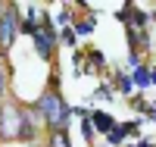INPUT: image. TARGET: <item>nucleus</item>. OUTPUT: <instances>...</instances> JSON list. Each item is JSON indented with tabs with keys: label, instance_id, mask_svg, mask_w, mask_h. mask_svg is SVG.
Returning a JSON list of instances; mask_svg holds the SVG:
<instances>
[{
	"label": "nucleus",
	"instance_id": "9d476101",
	"mask_svg": "<svg viewBox=\"0 0 156 147\" xmlns=\"http://www.w3.org/2000/svg\"><path fill=\"white\" fill-rule=\"evenodd\" d=\"M131 88H134V85H131V78H125V75H122V78H119V91H125V94H128Z\"/></svg>",
	"mask_w": 156,
	"mask_h": 147
},
{
	"label": "nucleus",
	"instance_id": "f03ea898",
	"mask_svg": "<svg viewBox=\"0 0 156 147\" xmlns=\"http://www.w3.org/2000/svg\"><path fill=\"white\" fill-rule=\"evenodd\" d=\"M16 28H19V9L16 6H6L3 16H0V50H9L12 41H16Z\"/></svg>",
	"mask_w": 156,
	"mask_h": 147
},
{
	"label": "nucleus",
	"instance_id": "f257e3e1",
	"mask_svg": "<svg viewBox=\"0 0 156 147\" xmlns=\"http://www.w3.org/2000/svg\"><path fill=\"white\" fill-rule=\"evenodd\" d=\"M37 110H41V119L53 131H62V125H66V119H69V106L62 103V97L56 91H44L41 100H37Z\"/></svg>",
	"mask_w": 156,
	"mask_h": 147
},
{
	"label": "nucleus",
	"instance_id": "0eeeda50",
	"mask_svg": "<svg viewBox=\"0 0 156 147\" xmlns=\"http://www.w3.org/2000/svg\"><path fill=\"white\" fill-rule=\"evenodd\" d=\"M131 85L147 88V85H150V72H147V69H134V82H131Z\"/></svg>",
	"mask_w": 156,
	"mask_h": 147
},
{
	"label": "nucleus",
	"instance_id": "9b49d317",
	"mask_svg": "<svg viewBox=\"0 0 156 147\" xmlns=\"http://www.w3.org/2000/svg\"><path fill=\"white\" fill-rule=\"evenodd\" d=\"M3 91H6V72H3V66H0V97H3Z\"/></svg>",
	"mask_w": 156,
	"mask_h": 147
},
{
	"label": "nucleus",
	"instance_id": "20e7f679",
	"mask_svg": "<svg viewBox=\"0 0 156 147\" xmlns=\"http://www.w3.org/2000/svg\"><path fill=\"white\" fill-rule=\"evenodd\" d=\"M34 47L44 60H50L53 57V31L50 28H34Z\"/></svg>",
	"mask_w": 156,
	"mask_h": 147
},
{
	"label": "nucleus",
	"instance_id": "6e6552de",
	"mask_svg": "<svg viewBox=\"0 0 156 147\" xmlns=\"http://www.w3.org/2000/svg\"><path fill=\"white\" fill-rule=\"evenodd\" d=\"M53 147H72L66 131H53Z\"/></svg>",
	"mask_w": 156,
	"mask_h": 147
},
{
	"label": "nucleus",
	"instance_id": "7ed1b4c3",
	"mask_svg": "<svg viewBox=\"0 0 156 147\" xmlns=\"http://www.w3.org/2000/svg\"><path fill=\"white\" fill-rule=\"evenodd\" d=\"M22 131V110L0 106V138H19Z\"/></svg>",
	"mask_w": 156,
	"mask_h": 147
},
{
	"label": "nucleus",
	"instance_id": "1a4fd4ad",
	"mask_svg": "<svg viewBox=\"0 0 156 147\" xmlns=\"http://www.w3.org/2000/svg\"><path fill=\"white\" fill-rule=\"evenodd\" d=\"M59 38H62L66 44H75V31H72V28H62V31H59Z\"/></svg>",
	"mask_w": 156,
	"mask_h": 147
},
{
	"label": "nucleus",
	"instance_id": "f8f14e48",
	"mask_svg": "<svg viewBox=\"0 0 156 147\" xmlns=\"http://www.w3.org/2000/svg\"><path fill=\"white\" fill-rule=\"evenodd\" d=\"M150 82H153V85H156V69H153V72H150Z\"/></svg>",
	"mask_w": 156,
	"mask_h": 147
},
{
	"label": "nucleus",
	"instance_id": "ddd939ff",
	"mask_svg": "<svg viewBox=\"0 0 156 147\" xmlns=\"http://www.w3.org/2000/svg\"><path fill=\"white\" fill-rule=\"evenodd\" d=\"M3 9H6V3H0V16H3Z\"/></svg>",
	"mask_w": 156,
	"mask_h": 147
},
{
	"label": "nucleus",
	"instance_id": "39448f33",
	"mask_svg": "<svg viewBox=\"0 0 156 147\" xmlns=\"http://www.w3.org/2000/svg\"><path fill=\"white\" fill-rule=\"evenodd\" d=\"M90 119H94L90 125H97L100 131H109V128H112V119H109L106 113H90Z\"/></svg>",
	"mask_w": 156,
	"mask_h": 147
},
{
	"label": "nucleus",
	"instance_id": "423d86ee",
	"mask_svg": "<svg viewBox=\"0 0 156 147\" xmlns=\"http://www.w3.org/2000/svg\"><path fill=\"white\" fill-rule=\"evenodd\" d=\"M131 128H134V125H119V128L112 125V128H109V141H112V144H119V141L125 138V131H131Z\"/></svg>",
	"mask_w": 156,
	"mask_h": 147
}]
</instances>
